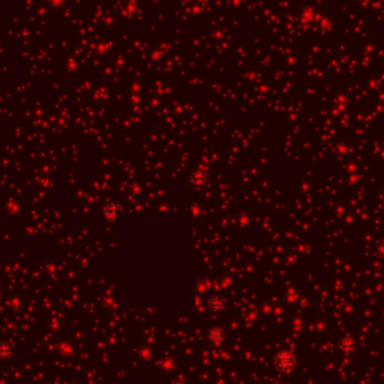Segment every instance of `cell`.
<instances>
[{
  "instance_id": "1",
  "label": "cell",
  "mask_w": 384,
  "mask_h": 384,
  "mask_svg": "<svg viewBox=\"0 0 384 384\" xmlns=\"http://www.w3.org/2000/svg\"><path fill=\"white\" fill-rule=\"evenodd\" d=\"M273 366L284 374H290L296 369L297 366V359L294 356V353L288 351V350H282L279 351L275 357H273Z\"/></svg>"
},
{
  "instance_id": "2",
  "label": "cell",
  "mask_w": 384,
  "mask_h": 384,
  "mask_svg": "<svg viewBox=\"0 0 384 384\" xmlns=\"http://www.w3.org/2000/svg\"><path fill=\"white\" fill-rule=\"evenodd\" d=\"M188 183L194 191H203L210 183V174L204 168H195L189 173Z\"/></svg>"
},
{
  "instance_id": "3",
  "label": "cell",
  "mask_w": 384,
  "mask_h": 384,
  "mask_svg": "<svg viewBox=\"0 0 384 384\" xmlns=\"http://www.w3.org/2000/svg\"><path fill=\"white\" fill-rule=\"evenodd\" d=\"M123 212H125L123 204L120 201H116V200L107 201L102 207V216L108 222H117L119 218L123 215Z\"/></svg>"
},
{
  "instance_id": "4",
  "label": "cell",
  "mask_w": 384,
  "mask_h": 384,
  "mask_svg": "<svg viewBox=\"0 0 384 384\" xmlns=\"http://www.w3.org/2000/svg\"><path fill=\"white\" fill-rule=\"evenodd\" d=\"M359 345L357 341L353 336H344L339 339L338 342V351L344 356V357H351L357 353Z\"/></svg>"
},
{
  "instance_id": "5",
  "label": "cell",
  "mask_w": 384,
  "mask_h": 384,
  "mask_svg": "<svg viewBox=\"0 0 384 384\" xmlns=\"http://www.w3.org/2000/svg\"><path fill=\"white\" fill-rule=\"evenodd\" d=\"M206 339L212 347H221L227 339V333L222 327L213 326L206 332Z\"/></svg>"
},
{
  "instance_id": "6",
  "label": "cell",
  "mask_w": 384,
  "mask_h": 384,
  "mask_svg": "<svg viewBox=\"0 0 384 384\" xmlns=\"http://www.w3.org/2000/svg\"><path fill=\"white\" fill-rule=\"evenodd\" d=\"M206 309L212 314H221L227 309V300L222 296L213 294L206 300Z\"/></svg>"
},
{
  "instance_id": "7",
  "label": "cell",
  "mask_w": 384,
  "mask_h": 384,
  "mask_svg": "<svg viewBox=\"0 0 384 384\" xmlns=\"http://www.w3.org/2000/svg\"><path fill=\"white\" fill-rule=\"evenodd\" d=\"M284 303L288 306H306L309 305V302H302L303 299H300V294L294 290V288H287L284 293Z\"/></svg>"
},
{
  "instance_id": "8",
  "label": "cell",
  "mask_w": 384,
  "mask_h": 384,
  "mask_svg": "<svg viewBox=\"0 0 384 384\" xmlns=\"http://www.w3.org/2000/svg\"><path fill=\"white\" fill-rule=\"evenodd\" d=\"M233 222L239 230H249L254 224V216L249 212H240L234 216Z\"/></svg>"
},
{
  "instance_id": "9",
  "label": "cell",
  "mask_w": 384,
  "mask_h": 384,
  "mask_svg": "<svg viewBox=\"0 0 384 384\" xmlns=\"http://www.w3.org/2000/svg\"><path fill=\"white\" fill-rule=\"evenodd\" d=\"M188 213L194 221H201L207 215V209L203 203L200 201H192L188 206Z\"/></svg>"
},
{
  "instance_id": "10",
  "label": "cell",
  "mask_w": 384,
  "mask_h": 384,
  "mask_svg": "<svg viewBox=\"0 0 384 384\" xmlns=\"http://www.w3.org/2000/svg\"><path fill=\"white\" fill-rule=\"evenodd\" d=\"M15 348L11 341H0V360L8 362L14 357Z\"/></svg>"
},
{
  "instance_id": "11",
  "label": "cell",
  "mask_w": 384,
  "mask_h": 384,
  "mask_svg": "<svg viewBox=\"0 0 384 384\" xmlns=\"http://www.w3.org/2000/svg\"><path fill=\"white\" fill-rule=\"evenodd\" d=\"M158 368H159L164 374H171V372L176 369V359L171 357V356H165V357L158 363Z\"/></svg>"
},
{
  "instance_id": "12",
  "label": "cell",
  "mask_w": 384,
  "mask_h": 384,
  "mask_svg": "<svg viewBox=\"0 0 384 384\" xmlns=\"http://www.w3.org/2000/svg\"><path fill=\"white\" fill-rule=\"evenodd\" d=\"M195 293H197L198 296H203V297L207 296V294L210 293V282L206 281V279L198 281L197 285H195Z\"/></svg>"
},
{
  "instance_id": "13",
  "label": "cell",
  "mask_w": 384,
  "mask_h": 384,
  "mask_svg": "<svg viewBox=\"0 0 384 384\" xmlns=\"http://www.w3.org/2000/svg\"><path fill=\"white\" fill-rule=\"evenodd\" d=\"M69 351H71L72 354H75V348H74L72 342L66 341V342H63V344L60 345V348H59V353H60V356H62V357H65V359H69V354H68Z\"/></svg>"
},
{
  "instance_id": "14",
  "label": "cell",
  "mask_w": 384,
  "mask_h": 384,
  "mask_svg": "<svg viewBox=\"0 0 384 384\" xmlns=\"http://www.w3.org/2000/svg\"><path fill=\"white\" fill-rule=\"evenodd\" d=\"M65 0H48V3L53 6V8H60L63 5Z\"/></svg>"
},
{
  "instance_id": "15",
  "label": "cell",
  "mask_w": 384,
  "mask_h": 384,
  "mask_svg": "<svg viewBox=\"0 0 384 384\" xmlns=\"http://www.w3.org/2000/svg\"><path fill=\"white\" fill-rule=\"evenodd\" d=\"M378 251L384 255V237L383 239H380V242H378Z\"/></svg>"
},
{
  "instance_id": "16",
  "label": "cell",
  "mask_w": 384,
  "mask_h": 384,
  "mask_svg": "<svg viewBox=\"0 0 384 384\" xmlns=\"http://www.w3.org/2000/svg\"><path fill=\"white\" fill-rule=\"evenodd\" d=\"M3 297H5V288H3V285L0 284V300H3Z\"/></svg>"
},
{
  "instance_id": "17",
  "label": "cell",
  "mask_w": 384,
  "mask_h": 384,
  "mask_svg": "<svg viewBox=\"0 0 384 384\" xmlns=\"http://www.w3.org/2000/svg\"><path fill=\"white\" fill-rule=\"evenodd\" d=\"M380 203L384 206V191L381 192V195H380Z\"/></svg>"
}]
</instances>
